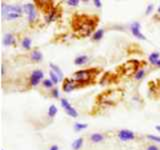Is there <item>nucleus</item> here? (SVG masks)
Wrapping results in <instances>:
<instances>
[{"label": "nucleus", "mask_w": 160, "mask_h": 150, "mask_svg": "<svg viewBox=\"0 0 160 150\" xmlns=\"http://www.w3.org/2000/svg\"><path fill=\"white\" fill-rule=\"evenodd\" d=\"M87 127H88V124H86V123H79V122H77V123L74 124V130H75V131H77V132L82 131V130H85Z\"/></svg>", "instance_id": "aec40b11"}, {"label": "nucleus", "mask_w": 160, "mask_h": 150, "mask_svg": "<svg viewBox=\"0 0 160 150\" xmlns=\"http://www.w3.org/2000/svg\"><path fill=\"white\" fill-rule=\"evenodd\" d=\"M140 28H141V25H140V23L137 21L133 22L131 25H130V30H131L133 36H135L140 40H146V37H145L141 33V31H140Z\"/></svg>", "instance_id": "39448f33"}, {"label": "nucleus", "mask_w": 160, "mask_h": 150, "mask_svg": "<svg viewBox=\"0 0 160 150\" xmlns=\"http://www.w3.org/2000/svg\"><path fill=\"white\" fill-rule=\"evenodd\" d=\"M156 66H157V67H160V59L158 60V62H157V64H156Z\"/></svg>", "instance_id": "f704fd0d"}, {"label": "nucleus", "mask_w": 160, "mask_h": 150, "mask_svg": "<svg viewBox=\"0 0 160 150\" xmlns=\"http://www.w3.org/2000/svg\"><path fill=\"white\" fill-rule=\"evenodd\" d=\"M158 13L160 14V5H159V7H158Z\"/></svg>", "instance_id": "c9c22d12"}, {"label": "nucleus", "mask_w": 160, "mask_h": 150, "mask_svg": "<svg viewBox=\"0 0 160 150\" xmlns=\"http://www.w3.org/2000/svg\"><path fill=\"white\" fill-rule=\"evenodd\" d=\"M49 75H50V79H51V81L54 83V84H57L59 81H60V78L58 77L57 74H55L52 70H50L49 71Z\"/></svg>", "instance_id": "4be33fe9"}, {"label": "nucleus", "mask_w": 160, "mask_h": 150, "mask_svg": "<svg viewBox=\"0 0 160 150\" xmlns=\"http://www.w3.org/2000/svg\"><path fill=\"white\" fill-rule=\"evenodd\" d=\"M15 38L13 36V34L11 33H8V34H5L4 37H3V44L5 46H9V45H13L15 44Z\"/></svg>", "instance_id": "9d476101"}, {"label": "nucleus", "mask_w": 160, "mask_h": 150, "mask_svg": "<svg viewBox=\"0 0 160 150\" xmlns=\"http://www.w3.org/2000/svg\"><path fill=\"white\" fill-rule=\"evenodd\" d=\"M42 85H43V87L47 88V89H50V88L53 87L54 83L51 81V79H44L43 82H42Z\"/></svg>", "instance_id": "b1692460"}, {"label": "nucleus", "mask_w": 160, "mask_h": 150, "mask_svg": "<svg viewBox=\"0 0 160 150\" xmlns=\"http://www.w3.org/2000/svg\"><path fill=\"white\" fill-rule=\"evenodd\" d=\"M104 36V30L103 29H98L96 31L94 32L93 36H92V39L94 41H99V40H101Z\"/></svg>", "instance_id": "2eb2a0df"}, {"label": "nucleus", "mask_w": 160, "mask_h": 150, "mask_svg": "<svg viewBox=\"0 0 160 150\" xmlns=\"http://www.w3.org/2000/svg\"><path fill=\"white\" fill-rule=\"evenodd\" d=\"M43 77H44V73L42 70H40V69L34 70L29 76V84L31 85V86H37L39 82L43 79Z\"/></svg>", "instance_id": "7ed1b4c3"}, {"label": "nucleus", "mask_w": 160, "mask_h": 150, "mask_svg": "<svg viewBox=\"0 0 160 150\" xmlns=\"http://www.w3.org/2000/svg\"><path fill=\"white\" fill-rule=\"evenodd\" d=\"M23 11L26 13L27 15L29 13H31L33 11H35V9H34V5L32 3H27V4H24L23 5Z\"/></svg>", "instance_id": "6ab92c4d"}, {"label": "nucleus", "mask_w": 160, "mask_h": 150, "mask_svg": "<svg viewBox=\"0 0 160 150\" xmlns=\"http://www.w3.org/2000/svg\"><path fill=\"white\" fill-rule=\"evenodd\" d=\"M2 150H3V149H2Z\"/></svg>", "instance_id": "e433bc0d"}, {"label": "nucleus", "mask_w": 160, "mask_h": 150, "mask_svg": "<svg viewBox=\"0 0 160 150\" xmlns=\"http://www.w3.org/2000/svg\"><path fill=\"white\" fill-rule=\"evenodd\" d=\"M118 137L122 141H130V140H133L135 138V134L132 130L122 129L118 132Z\"/></svg>", "instance_id": "423d86ee"}, {"label": "nucleus", "mask_w": 160, "mask_h": 150, "mask_svg": "<svg viewBox=\"0 0 160 150\" xmlns=\"http://www.w3.org/2000/svg\"><path fill=\"white\" fill-rule=\"evenodd\" d=\"M144 76H145V71H144L143 69H140V70H138L136 73H135L134 79L135 80H141V79L144 78Z\"/></svg>", "instance_id": "5701e85b"}, {"label": "nucleus", "mask_w": 160, "mask_h": 150, "mask_svg": "<svg viewBox=\"0 0 160 150\" xmlns=\"http://www.w3.org/2000/svg\"><path fill=\"white\" fill-rule=\"evenodd\" d=\"M77 88V84H76V81H74L73 79H69V78H66L63 81V85H62V89L64 92H70L72 91V90L76 89Z\"/></svg>", "instance_id": "0eeeda50"}, {"label": "nucleus", "mask_w": 160, "mask_h": 150, "mask_svg": "<svg viewBox=\"0 0 160 150\" xmlns=\"http://www.w3.org/2000/svg\"><path fill=\"white\" fill-rule=\"evenodd\" d=\"M31 44H32V41H31V39H30L29 37H25L23 40H22V47L24 49H26V50H29L30 48H31Z\"/></svg>", "instance_id": "a211bd4d"}, {"label": "nucleus", "mask_w": 160, "mask_h": 150, "mask_svg": "<svg viewBox=\"0 0 160 150\" xmlns=\"http://www.w3.org/2000/svg\"><path fill=\"white\" fill-rule=\"evenodd\" d=\"M83 142H84V139L82 137H79L77 139H75L72 142V149L73 150H80L83 146Z\"/></svg>", "instance_id": "ddd939ff"}, {"label": "nucleus", "mask_w": 160, "mask_h": 150, "mask_svg": "<svg viewBox=\"0 0 160 150\" xmlns=\"http://www.w3.org/2000/svg\"><path fill=\"white\" fill-rule=\"evenodd\" d=\"M79 3V0H68L67 1V4L69 6H77Z\"/></svg>", "instance_id": "bb28decb"}, {"label": "nucleus", "mask_w": 160, "mask_h": 150, "mask_svg": "<svg viewBox=\"0 0 160 150\" xmlns=\"http://www.w3.org/2000/svg\"><path fill=\"white\" fill-rule=\"evenodd\" d=\"M51 94H52V96L54 97V98H59V91H58V89L56 88V89H53L52 90V92H51Z\"/></svg>", "instance_id": "c85d7f7f"}, {"label": "nucleus", "mask_w": 160, "mask_h": 150, "mask_svg": "<svg viewBox=\"0 0 160 150\" xmlns=\"http://www.w3.org/2000/svg\"><path fill=\"white\" fill-rule=\"evenodd\" d=\"M147 138H148L149 140H152V141H155V142L160 143V137H159V136H156V135L148 134V135H147Z\"/></svg>", "instance_id": "393cba45"}, {"label": "nucleus", "mask_w": 160, "mask_h": 150, "mask_svg": "<svg viewBox=\"0 0 160 150\" xmlns=\"http://www.w3.org/2000/svg\"><path fill=\"white\" fill-rule=\"evenodd\" d=\"M159 57H160L159 52H152L151 54L149 55L148 60H149V62L151 63L152 65H155V66H156V64H157V62H158V60L160 59Z\"/></svg>", "instance_id": "4468645a"}, {"label": "nucleus", "mask_w": 160, "mask_h": 150, "mask_svg": "<svg viewBox=\"0 0 160 150\" xmlns=\"http://www.w3.org/2000/svg\"><path fill=\"white\" fill-rule=\"evenodd\" d=\"M93 3H94V5H95V6H96L97 8H101V6H102V2L100 1V0H94Z\"/></svg>", "instance_id": "7c9ffc66"}, {"label": "nucleus", "mask_w": 160, "mask_h": 150, "mask_svg": "<svg viewBox=\"0 0 160 150\" xmlns=\"http://www.w3.org/2000/svg\"><path fill=\"white\" fill-rule=\"evenodd\" d=\"M57 112H58V109L56 107V105H54V104L50 105L49 108H48V116L50 118H53L55 115L57 114Z\"/></svg>", "instance_id": "dca6fc26"}, {"label": "nucleus", "mask_w": 160, "mask_h": 150, "mask_svg": "<svg viewBox=\"0 0 160 150\" xmlns=\"http://www.w3.org/2000/svg\"><path fill=\"white\" fill-rule=\"evenodd\" d=\"M1 14L2 16L5 17V15L8 13H19L22 14L23 7L19 6V5H6L5 3L1 4Z\"/></svg>", "instance_id": "f03ea898"}, {"label": "nucleus", "mask_w": 160, "mask_h": 150, "mask_svg": "<svg viewBox=\"0 0 160 150\" xmlns=\"http://www.w3.org/2000/svg\"><path fill=\"white\" fill-rule=\"evenodd\" d=\"M4 74H5V67H4V65H2V75L4 76Z\"/></svg>", "instance_id": "72a5a7b5"}, {"label": "nucleus", "mask_w": 160, "mask_h": 150, "mask_svg": "<svg viewBox=\"0 0 160 150\" xmlns=\"http://www.w3.org/2000/svg\"><path fill=\"white\" fill-rule=\"evenodd\" d=\"M31 60L33 62H41L43 60V54L39 50H34L31 52Z\"/></svg>", "instance_id": "1a4fd4ad"}, {"label": "nucleus", "mask_w": 160, "mask_h": 150, "mask_svg": "<svg viewBox=\"0 0 160 150\" xmlns=\"http://www.w3.org/2000/svg\"><path fill=\"white\" fill-rule=\"evenodd\" d=\"M105 140V137L104 135L101 134V133H98V132H95V133H92L90 135V141L93 142V143H100Z\"/></svg>", "instance_id": "6e6552de"}, {"label": "nucleus", "mask_w": 160, "mask_h": 150, "mask_svg": "<svg viewBox=\"0 0 160 150\" xmlns=\"http://www.w3.org/2000/svg\"><path fill=\"white\" fill-rule=\"evenodd\" d=\"M154 6H153V4H149L147 8H146V15H149L150 13L152 12V10H153Z\"/></svg>", "instance_id": "cd10ccee"}, {"label": "nucleus", "mask_w": 160, "mask_h": 150, "mask_svg": "<svg viewBox=\"0 0 160 150\" xmlns=\"http://www.w3.org/2000/svg\"><path fill=\"white\" fill-rule=\"evenodd\" d=\"M93 71L94 70L89 69V70H79L73 74V80L76 81L77 83H84L87 82L88 80L93 76Z\"/></svg>", "instance_id": "f257e3e1"}, {"label": "nucleus", "mask_w": 160, "mask_h": 150, "mask_svg": "<svg viewBox=\"0 0 160 150\" xmlns=\"http://www.w3.org/2000/svg\"><path fill=\"white\" fill-rule=\"evenodd\" d=\"M88 61V56L86 55H80V56H77L74 59V64L77 65V66H81V65H84Z\"/></svg>", "instance_id": "9b49d317"}, {"label": "nucleus", "mask_w": 160, "mask_h": 150, "mask_svg": "<svg viewBox=\"0 0 160 150\" xmlns=\"http://www.w3.org/2000/svg\"><path fill=\"white\" fill-rule=\"evenodd\" d=\"M48 150H59V147L57 146V145H52V146L50 147Z\"/></svg>", "instance_id": "2f4dec72"}, {"label": "nucleus", "mask_w": 160, "mask_h": 150, "mask_svg": "<svg viewBox=\"0 0 160 150\" xmlns=\"http://www.w3.org/2000/svg\"><path fill=\"white\" fill-rule=\"evenodd\" d=\"M155 129H156L157 131L160 132V125H156V126H155Z\"/></svg>", "instance_id": "473e14b6"}, {"label": "nucleus", "mask_w": 160, "mask_h": 150, "mask_svg": "<svg viewBox=\"0 0 160 150\" xmlns=\"http://www.w3.org/2000/svg\"><path fill=\"white\" fill-rule=\"evenodd\" d=\"M55 18H56V10H55V9H51L48 12V15H47V17H46V22L47 23L52 22L53 20H55Z\"/></svg>", "instance_id": "f3484780"}, {"label": "nucleus", "mask_w": 160, "mask_h": 150, "mask_svg": "<svg viewBox=\"0 0 160 150\" xmlns=\"http://www.w3.org/2000/svg\"><path fill=\"white\" fill-rule=\"evenodd\" d=\"M49 67H50V70H52V71L58 75V77L60 78V80H61L63 78V72L62 70L60 69L57 65H55L54 63H49Z\"/></svg>", "instance_id": "f8f14e48"}, {"label": "nucleus", "mask_w": 160, "mask_h": 150, "mask_svg": "<svg viewBox=\"0 0 160 150\" xmlns=\"http://www.w3.org/2000/svg\"><path fill=\"white\" fill-rule=\"evenodd\" d=\"M60 103H61V106L63 107V109L65 110V112H66L69 116H71V117H74V118H76L78 117V112L75 110V108H73L71 106V104H70L68 101H67V99H61V101H60Z\"/></svg>", "instance_id": "20e7f679"}, {"label": "nucleus", "mask_w": 160, "mask_h": 150, "mask_svg": "<svg viewBox=\"0 0 160 150\" xmlns=\"http://www.w3.org/2000/svg\"><path fill=\"white\" fill-rule=\"evenodd\" d=\"M35 18H36V11H33L31 13L28 14V21L29 22H32L35 20Z\"/></svg>", "instance_id": "a878e982"}, {"label": "nucleus", "mask_w": 160, "mask_h": 150, "mask_svg": "<svg viewBox=\"0 0 160 150\" xmlns=\"http://www.w3.org/2000/svg\"><path fill=\"white\" fill-rule=\"evenodd\" d=\"M22 16V14H19V13H8L5 15V19H7L8 21H11V20H15V19H18Z\"/></svg>", "instance_id": "412c9836"}, {"label": "nucleus", "mask_w": 160, "mask_h": 150, "mask_svg": "<svg viewBox=\"0 0 160 150\" xmlns=\"http://www.w3.org/2000/svg\"><path fill=\"white\" fill-rule=\"evenodd\" d=\"M146 150H159V147L157 146V145L151 144V145H148Z\"/></svg>", "instance_id": "c756f323"}]
</instances>
